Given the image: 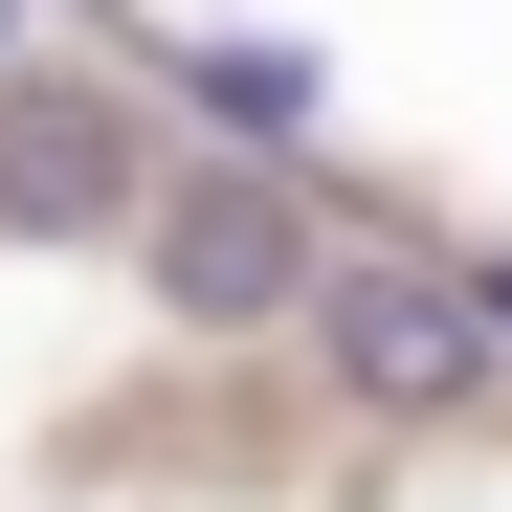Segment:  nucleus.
<instances>
[{
    "instance_id": "f257e3e1",
    "label": "nucleus",
    "mask_w": 512,
    "mask_h": 512,
    "mask_svg": "<svg viewBox=\"0 0 512 512\" xmlns=\"http://www.w3.org/2000/svg\"><path fill=\"white\" fill-rule=\"evenodd\" d=\"M134 290L179 312V334H312L334 245H312V201H290V156H179V179L134 201Z\"/></svg>"
},
{
    "instance_id": "f03ea898",
    "label": "nucleus",
    "mask_w": 512,
    "mask_h": 512,
    "mask_svg": "<svg viewBox=\"0 0 512 512\" xmlns=\"http://www.w3.org/2000/svg\"><path fill=\"white\" fill-rule=\"evenodd\" d=\"M312 357H334V401H357V423H468V401H490V357H512V312H490V268H423V245H334V290H312Z\"/></svg>"
},
{
    "instance_id": "7ed1b4c3",
    "label": "nucleus",
    "mask_w": 512,
    "mask_h": 512,
    "mask_svg": "<svg viewBox=\"0 0 512 512\" xmlns=\"http://www.w3.org/2000/svg\"><path fill=\"white\" fill-rule=\"evenodd\" d=\"M0 223H23V245L134 223V112L112 90H0Z\"/></svg>"
},
{
    "instance_id": "20e7f679",
    "label": "nucleus",
    "mask_w": 512,
    "mask_h": 512,
    "mask_svg": "<svg viewBox=\"0 0 512 512\" xmlns=\"http://www.w3.org/2000/svg\"><path fill=\"white\" fill-rule=\"evenodd\" d=\"M201 112H223V156H290L312 134V67L290 45H201Z\"/></svg>"
}]
</instances>
